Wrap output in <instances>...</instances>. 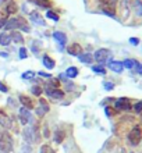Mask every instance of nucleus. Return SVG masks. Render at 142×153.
<instances>
[{
  "label": "nucleus",
  "instance_id": "1",
  "mask_svg": "<svg viewBox=\"0 0 142 153\" xmlns=\"http://www.w3.org/2000/svg\"><path fill=\"white\" fill-rule=\"evenodd\" d=\"M3 28L6 31H17V29H21L22 32H31V28H29L28 22L24 17H11L8 18L6 22H4Z\"/></svg>",
  "mask_w": 142,
  "mask_h": 153
},
{
  "label": "nucleus",
  "instance_id": "2",
  "mask_svg": "<svg viewBox=\"0 0 142 153\" xmlns=\"http://www.w3.org/2000/svg\"><path fill=\"white\" fill-rule=\"evenodd\" d=\"M13 152V137L8 131L0 132V153Z\"/></svg>",
  "mask_w": 142,
  "mask_h": 153
},
{
  "label": "nucleus",
  "instance_id": "3",
  "mask_svg": "<svg viewBox=\"0 0 142 153\" xmlns=\"http://www.w3.org/2000/svg\"><path fill=\"white\" fill-rule=\"evenodd\" d=\"M127 138H128V142H130L132 146L139 145V142L142 141V128L139 125H134V127L131 128V131L128 132Z\"/></svg>",
  "mask_w": 142,
  "mask_h": 153
},
{
  "label": "nucleus",
  "instance_id": "4",
  "mask_svg": "<svg viewBox=\"0 0 142 153\" xmlns=\"http://www.w3.org/2000/svg\"><path fill=\"white\" fill-rule=\"evenodd\" d=\"M92 56H94V60H96L97 63L102 65L113 57V53H112V50H109V49H97Z\"/></svg>",
  "mask_w": 142,
  "mask_h": 153
},
{
  "label": "nucleus",
  "instance_id": "5",
  "mask_svg": "<svg viewBox=\"0 0 142 153\" xmlns=\"http://www.w3.org/2000/svg\"><path fill=\"white\" fill-rule=\"evenodd\" d=\"M114 110L116 111H130L131 110L130 99H127V97L114 99Z\"/></svg>",
  "mask_w": 142,
  "mask_h": 153
},
{
  "label": "nucleus",
  "instance_id": "6",
  "mask_svg": "<svg viewBox=\"0 0 142 153\" xmlns=\"http://www.w3.org/2000/svg\"><path fill=\"white\" fill-rule=\"evenodd\" d=\"M49 110H50V106H49L48 100H45L43 97H41L39 102H38V106H35V113H36V116L39 117V118H42L46 113H49Z\"/></svg>",
  "mask_w": 142,
  "mask_h": 153
},
{
  "label": "nucleus",
  "instance_id": "7",
  "mask_svg": "<svg viewBox=\"0 0 142 153\" xmlns=\"http://www.w3.org/2000/svg\"><path fill=\"white\" fill-rule=\"evenodd\" d=\"M43 92L46 93V96L50 97L52 100H61L64 97V92L60 88H45Z\"/></svg>",
  "mask_w": 142,
  "mask_h": 153
},
{
  "label": "nucleus",
  "instance_id": "8",
  "mask_svg": "<svg viewBox=\"0 0 142 153\" xmlns=\"http://www.w3.org/2000/svg\"><path fill=\"white\" fill-rule=\"evenodd\" d=\"M18 120H20L21 125H27L29 121L32 120V116H31V110L25 109V107H21L20 111H18Z\"/></svg>",
  "mask_w": 142,
  "mask_h": 153
},
{
  "label": "nucleus",
  "instance_id": "9",
  "mask_svg": "<svg viewBox=\"0 0 142 153\" xmlns=\"http://www.w3.org/2000/svg\"><path fill=\"white\" fill-rule=\"evenodd\" d=\"M0 127H3L4 129H10L13 127V120L4 110L0 109Z\"/></svg>",
  "mask_w": 142,
  "mask_h": 153
},
{
  "label": "nucleus",
  "instance_id": "10",
  "mask_svg": "<svg viewBox=\"0 0 142 153\" xmlns=\"http://www.w3.org/2000/svg\"><path fill=\"white\" fill-rule=\"evenodd\" d=\"M18 100H20V103L22 105L21 107H25V109H28V110L35 109V106H36L32 97L27 96V95H20V96H18Z\"/></svg>",
  "mask_w": 142,
  "mask_h": 153
},
{
  "label": "nucleus",
  "instance_id": "11",
  "mask_svg": "<svg viewBox=\"0 0 142 153\" xmlns=\"http://www.w3.org/2000/svg\"><path fill=\"white\" fill-rule=\"evenodd\" d=\"M65 138H67V131H65L64 128H57L56 131H54V134H53V141H54V143H57V145L63 143V141H64Z\"/></svg>",
  "mask_w": 142,
  "mask_h": 153
},
{
  "label": "nucleus",
  "instance_id": "12",
  "mask_svg": "<svg viewBox=\"0 0 142 153\" xmlns=\"http://www.w3.org/2000/svg\"><path fill=\"white\" fill-rule=\"evenodd\" d=\"M29 20L32 21L35 25H41V27H45V25H46L45 20H43V17H42L38 11H31V13H29Z\"/></svg>",
  "mask_w": 142,
  "mask_h": 153
},
{
  "label": "nucleus",
  "instance_id": "13",
  "mask_svg": "<svg viewBox=\"0 0 142 153\" xmlns=\"http://www.w3.org/2000/svg\"><path fill=\"white\" fill-rule=\"evenodd\" d=\"M53 38H54V40H56L57 43L60 45V49H63L67 45V35L64 32H61V31L53 32Z\"/></svg>",
  "mask_w": 142,
  "mask_h": 153
},
{
  "label": "nucleus",
  "instance_id": "14",
  "mask_svg": "<svg viewBox=\"0 0 142 153\" xmlns=\"http://www.w3.org/2000/svg\"><path fill=\"white\" fill-rule=\"evenodd\" d=\"M22 139L25 141V143L28 145H33V131L32 127H25L22 131Z\"/></svg>",
  "mask_w": 142,
  "mask_h": 153
},
{
  "label": "nucleus",
  "instance_id": "15",
  "mask_svg": "<svg viewBox=\"0 0 142 153\" xmlns=\"http://www.w3.org/2000/svg\"><path fill=\"white\" fill-rule=\"evenodd\" d=\"M67 53L71 54V56L78 57V56H81L84 52H82V46L80 43H71L68 48H67Z\"/></svg>",
  "mask_w": 142,
  "mask_h": 153
},
{
  "label": "nucleus",
  "instance_id": "16",
  "mask_svg": "<svg viewBox=\"0 0 142 153\" xmlns=\"http://www.w3.org/2000/svg\"><path fill=\"white\" fill-rule=\"evenodd\" d=\"M6 11H7L8 16H13V14H17L18 11V4L14 1V0H8L7 3H6Z\"/></svg>",
  "mask_w": 142,
  "mask_h": 153
},
{
  "label": "nucleus",
  "instance_id": "17",
  "mask_svg": "<svg viewBox=\"0 0 142 153\" xmlns=\"http://www.w3.org/2000/svg\"><path fill=\"white\" fill-rule=\"evenodd\" d=\"M109 68L112 70V71H114V73H123V70H124V65H123L121 61H110L109 63Z\"/></svg>",
  "mask_w": 142,
  "mask_h": 153
},
{
  "label": "nucleus",
  "instance_id": "18",
  "mask_svg": "<svg viewBox=\"0 0 142 153\" xmlns=\"http://www.w3.org/2000/svg\"><path fill=\"white\" fill-rule=\"evenodd\" d=\"M10 38L14 43H18V45H22L24 43V36H22V33L18 32V31H11L10 32Z\"/></svg>",
  "mask_w": 142,
  "mask_h": 153
},
{
  "label": "nucleus",
  "instance_id": "19",
  "mask_svg": "<svg viewBox=\"0 0 142 153\" xmlns=\"http://www.w3.org/2000/svg\"><path fill=\"white\" fill-rule=\"evenodd\" d=\"M42 63H43V65H45L48 70H53L54 65H56V61L53 60L50 56H48V54H45V56L42 57Z\"/></svg>",
  "mask_w": 142,
  "mask_h": 153
},
{
  "label": "nucleus",
  "instance_id": "20",
  "mask_svg": "<svg viewBox=\"0 0 142 153\" xmlns=\"http://www.w3.org/2000/svg\"><path fill=\"white\" fill-rule=\"evenodd\" d=\"M65 76H67V78H71V79H73V78H77L78 76V74H80V70L77 68V67H74V65H71V67H68V68L65 70Z\"/></svg>",
  "mask_w": 142,
  "mask_h": 153
},
{
  "label": "nucleus",
  "instance_id": "21",
  "mask_svg": "<svg viewBox=\"0 0 142 153\" xmlns=\"http://www.w3.org/2000/svg\"><path fill=\"white\" fill-rule=\"evenodd\" d=\"M78 59H80V61L84 63V64H92V61H94V56H92L89 52L82 53L81 56H78Z\"/></svg>",
  "mask_w": 142,
  "mask_h": 153
},
{
  "label": "nucleus",
  "instance_id": "22",
  "mask_svg": "<svg viewBox=\"0 0 142 153\" xmlns=\"http://www.w3.org/2000/svg\"><path fill=\"white\" fill-rule=\"evenodd\" d=\"M11 43V38L8 32H0V45L1 46H8Z\"/></svg>",
  "mask_w": 142,
  "mask_h": 153
},
{
  "label": "nucleus",
  "instance_id": "23",
  "mask_svg": "<svg viewBox=\"0 0 142 153\" xmlns=\"http://www.w3.org/2000/svg\"><path fill=\"white\" fill-rule=\"evenodd\" d=\"M132 8H134V13L138 17H142V1L141 0H134L132 1Z\"/></svg>",
  "mask_w": 142,
  "mask_h": 153
},
{
  "label": "nucleus",
  "instance_id": "24",
  "mask_svg": "<svg viewBox=\"0 0 142 153\" xmlns=\"http://www.w3.org/2000/svg\"><path fill=\"white\" fill-rule=\"evenodd\" d=\"M41 49H42V42L41 40H32V43H31V50H32L33 54H38V53L41 52Z\"/></svg>",
  "mask_w": 142,
  "mask_h": 153
},
{
  "label": "nucleus",
  "instance_id": "25",
  "mask_svg": "<svg viewBox=\"0 0 142 153\" xmlns=\"http://www.w3.org/2000/svg\"><path fill=\"white\" fill-rule=\"evenodd\" d=\"M60 82L61 81L59 79V78H49V81L45 85V88H59V86H60Z\"/></svg>",
  "mask_w": 142,
  "mask_h": 153
},
{
  "label": "nucleus",
  "instance_id": "26",
  "mask_svg": "<svg viewBox=\"0 0 142 153\" xmlns=\"http://www.w3.org/2000/svg\"><path fill=\"white\" fill-rule=\"evenodd\" d=\"M137 64H138V61L132 60V59H127V60L123 61V65H124V68H128V70L134 68V67H135Z\"/></svg>",
  "mask_w": 142,
  "mask_h": 153
},
{
  "label": "nucleus",
  "instance_id": "27",
  "mask_svg": "<svg viewBox=\"0 0 142 153\" xmlns=\"http://www.w3.org/2000/svg\"><path fill=\"white\" fill-rule=\"evenodd\" d=\"M92 71H94L95 74H100V75H105V74H106L105 67H103V65H100V64L92 65Z\"/></svg>",
  "mask_w": 142,
  "mask_h": 153
},
{
  "label": "nucleus",
  "instance_id": "28",
  "mask_svg": "<svg viewBox=\"0 0 142 153\" xmlns=\"http://www.w3.org/2000/svg\"><path fill=\"white\" fill-rule=\"evenodd\" d=\"M39 153H57L56 150L53 149L50 145H48V143H45V145L41 146V149H39Z\"/></svg>",
  "mask_w": 142,
  "mask_h": 153
},
{
  "label": "nucleus",
  "instance_id": "29",
  "mask_svg": "<svg viewBox=\"0 0 142 153\" xmlns=\"http://www.w3.org/2000/svg\"><path fill=\"white\" fill-rule=\"evenodd\" d=\"M33 76H35V73H33L32 70H28V71L22 73L21 78H22L24 81H31V79H33Z\"/></svg>",
  "mask_w": 142,
  "mask_h": 153
},
{
  "label": "nucleus",
  "instance_id": "30",
  "mask_svg": "<svg viewBox=\"0 0 142 153\" xmlns=\"http://www.w3.org/2000/svg\"><path fill=\"white\" fill-rule=\"evenodd\" d=\"M31 92H32L33 96H41L42 93H43V88H42V86H39V85H35V86H32V88H31Z\"/></svg>",
  "mask_w": 142,
  "mask_h": 153
},
{
  "label": "nucleus",
  "instance_id": "31",
  "mask_svg": "<svg viewBox=\"0 0 142 153\" xmlns=\"http://www.w3.org/2000/svg\"><path fill=\"white\" fill-rule=\"evenodd\" d=\"M46 17H48V18H50V20H53V21H59V20H60L59 14H57V13H54V11H52V10H48V11H46Z\"/></svg>",
  "mask_w": 142,
  "mask_h": 153
},
{
  "label": "nucleus",
  "instance_id": "32",
  "mask_svg": "<svg viewBox=\"0 0 142 153\" xmlns=\"http://www.w3.org/2000/svg\"><path fill=\"white\" fill-rule=\"evenodd\" d=\"M8 20V14L7 11H6V8H1L0 7V22H6V21Z\"/></svg>",
  "mask_w": 142,
  "mask_h": 153
},
{
  "label": "nucleus",
  "instance_id": "33",
  "mask_svg": "<svg viewBox=\"0 0 142 153\" xmlns=\"http://www.w3.org/2000/svg\"><path fill=\"white\" fill-rule=\"evenodd\" d=\"M18 54H20V59H21V60L28 59V52H27V49H25V48H21L20 50H18Z\"/></svg>",
  "mask_w": 142,
  "mask_h": 153
},
{
  "label": "nucleus",
  "instance_id": "34",
  "mask_svg": "<svg viewBox=\"0 0 142 153\" xmlns=\"http://www.w3.org/2000/svg\"><path fill=\"white\" fill-rule=\"evenodd\" d=\"M105 113H106V116H107V117H113V116H116V113H117V111H116L114 109H112V107H109V106H106V107H105Z\"/></svg>",
  "mask_w": 142,
  "mask_h": 153
},
{
  "label": "nucleus",
  "instance_id": "35",
  "mask_svg": "<svg viewBox=\"0 0 142 153\" xmlns=\"http://www.w3.org/2000/svg\"><path fill=\"white\" fill-rule=\"evenodd\" d=\"M103 86H105L106 91H112V89L114 88V84L113 82H109V81H105V82H103Z\"/></svg>",
  "mask_w": 142,
  "mask_h": 153
},
{
  "label": "nucleus",
  "instance_id": "36",
  "mask_svg": "<svg viewBox=\"0 0 142 153\" xmlns=\"http://www.w3.org/2000/svg\"><path fill=\"white\" fill-rule=\"evenodd\" d=\"M134 110H135V113H142V100H139L138 103H135L134 106Z\"/></svg>",
  "mask_w": 142,
  "mask_h": 153
},
{
  "label": "nucleus",
  "instance_id": "37",
  "mask_svg": "<svg viewBox=\"0 0 142 153\" xmlns=\"http://www.w3.org/2000/svg\"><path fill=\"white\" fill-rule=\"evenodd\" d=\"M0 92H3V93H7L8 92V86L6 84H3L1 81H0Z\"/></svg>",
  "mask_w": 142,
  "mask_h": 153
},
{
  "label": "nucleus",
  "instance_id": "38",
  "mask_svg": "<svg viewBox=\"0 0 142 153\" xmlns=\"http://www.w3.org/2000/svg\"><path fill=\"white\" fill-rule=\"evenodd\" d=\"M49 137H50V131H49V128L45 125L43 127V138H49Z\"/></svg>",
  "mask_w": 142,
  "mask_h": 153
},
{
  "label": "nucleus",
  "instance_id": "39",
  "mask_svg": "<svg viewBox=\"0 0 142 153\" xmlns=\"http://www.w3.org/2000/svg\"><path fill=\"white\" fill-rule=\"evenodd\" d=\"M130 43L134 45V46H137V45H139V39H138V38H131V39H130Z\"/></svg>",
  "mask_w": 142,
  "mask_h": 153
},
{
  "label": "nucleus",
  "instance_id": "40",
  "mask_svg": "<svg viewBox=\"0 0 142 153\" xmlns=\"http://www.w3.org/2000/svg\"><path fill=\"white\" fill-rule=\"evenodd\" d=\"M135 71H137L138 74H141V75H142V64H139V63H138V64L135 65Z\"/></svg>",
  "mask_w": 142,
  "mask_h": 153
},
{
  "label": "nucleus",
  "instance_id": "41",
  "mask_svg": "<svg viewBox=\"0 0 142 153\" xmlns=\"http://www.w3.org/2000/svg\"><path fill=\"white\" fill-rule=\"evenodd\" d=\"M24 148H25V149L22 150V152H24V153H29V152H31V145H28V143H25V145H24Z\"/></svg>",
  "mask_w": 142,
  "mask_h": 153
},
{
  "label": "nucleus",
  "instance_id": "42",
  "mask_svg": "<svg viewBox=\"0 0 142 153\" xmlns=\"http://www.w3.org/2000/svg\"><path fill=\"white\" fill-rule=\"evenodd\" d=\"M39 75H41V76H45V78H52V74L43 73V71H41V73H39Z\"/></svg>",
  "mask_w": 142,
  "mask_h": 153
},
{
  "label": "nucleus",
  "instance_id": "43",
  "mask_svg": "<svg viewBox=\"0 0 142 153\" xmlns=\"http://www.w3.org/2000/svg\"><path fill=\"white\" fill-rule=\"evenodd\" d=\"M59 79H63V82H68V81H67L65 74H60V75H59Z\"/></svg>",
  "mask_w": 142,
  "mask_h": 153
},
{
  "label": "nucleus",
  "instance_id": "44",
  "mask_svg": "<svg viewBox=\"0 0 142 153\" xmlns=\"http://www.w3.org/2000/svg\"><path fill=\"white\" fill-rule=\"evenodd\" d=\"M8 105L10 106H14L16 103H14V99H8Z\"/></svg>",
  "mask_w": 142,
  "mask_h": 153
},
{
  "label": "nucleus",
  "instance_id": "45",
  "mask_svg": "<svg viewBox=\"0 0 142 153\" xmlns=\"http://www.w3.org/2000/svg\"><path fill=\"white\" fill-rule=\"evenodd\" d=\"M0 56H1V57H8V53H4V52H0Z\"/></svg>",
  "mask_w": 142,
  "mask_h": 153
},
{
  "label": "nucleus",
  "instance_id": "46",
  "mask_svg": "<svg viewBox=\"0 0 142 153\" xmlns=\"http://www.w3.org/2000/svg\"><path fill=\"white\" fill-rule=\"evenodd\" d=\"M120 153H127V152H126V149H124V148H121V149H120Z\"/></svg>",
  "mask_w": 142,
  "mask_h": 153
},
{
  "label": "nucleus",
  "instance_id": "47",
  "mask_svg": "<svg viewBox=\"0 0 142 153\" xmlns=\"http://www.w3.org/2000/svg\"><path fill=\"white\" fill-rule=\"evenodd\" d=\"M3 25H4V24H3V22H0V29L3 28Z\"/></svg>",
  "mask_w": 142,
  "mask_h": 153
},
{
  "label": "nucleus",
  "instance_id": "48",
  "mask_svg": "<svg viewBox=\"0 0 142 153\" xmlns=\"http://www.w3.org/2000/svg\"><path fill=\"white\" fill-rule=\"evenodd\" d=\"M1 1H6V3H7V1H8V0H1Z\"/></svg>",
  "mask_w": 142,
  "mask_h": 153
},
{
  "label": "nucleus",
  "instance_id": "49",
  "mask_svg": "<svg viewBox=\"0 0 142 153\" xmlns=\"http://www.w3.org/2000/svg\"><path fill=\"white\" fill-rule=\"evenodd\" d=\"M130 153H134V152H130Z\"/></svg>",
  "mask_w": 142,
  "mask_h": 153
}]
</instances>
